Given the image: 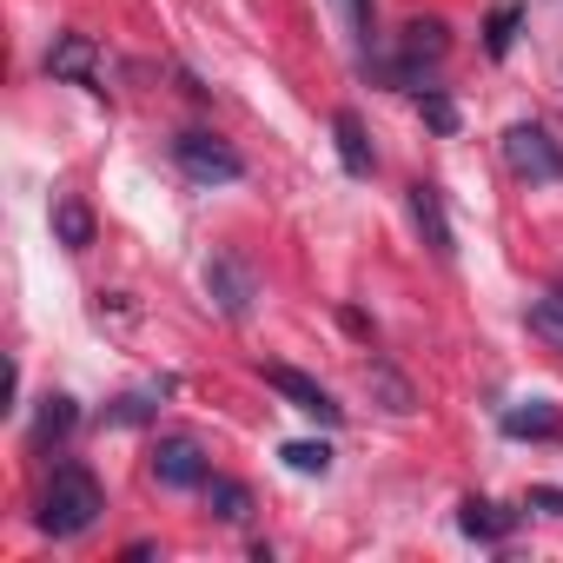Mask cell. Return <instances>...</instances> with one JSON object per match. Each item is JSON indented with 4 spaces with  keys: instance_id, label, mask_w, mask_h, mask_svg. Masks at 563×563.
<instances>
[{
    "instance_id": "cell-2",
    "label": "cell",
    "mask_w": 563,
    "mask_h": 563,
    "mask_svg": "<svg viewBox=\"0 0 563 563\" xmlns=\"http://www.w3.org/2000/svg\"><path fill=\"white\" fill-rule=\"evenodd\" d=\"M444 54H451L444 21H405V27H398V60H372V54H365V74H378V80H391V87H418L424 67H438Z\"/></svg>"
},
{
    "instance_id": "cell-11",
    "label": "cell",
    "mask_w": 563,
    "mask_h": 563,
    "mask_svg": "<svg viewBox=\"0 0 563 563\" xmlns=\"http://www.w3.org/2000/svg\"><path fill=\"white\" fill-rule=\"evenodd\" d=\"M332 140H339V159H345V173H352V179H372V173H378V153H372L365 120H358V113H332Z\"/></svg>"
},
{
    "instance_id": "cell-12",
    "label": "cell",
    "mask_w": 563,
    "mask_h": 563,
    "mask_svg": "<svg viewBox=\"0 0 563 563\" xmlns=\"http://www.w3.org/2000/svg\"><path fill=\"white\" fill-rule=\"evenodd\" d=\"M457 523H464V537H477V543H504V537L517 530V510H504V504H490V497H464Z\"/></svg>"
},
{
    "instance_id": "cell-16",
    "label": "cell",
    "mask_w": 563,
    "mask_h": 563,
    "mask_svg": "<svg viewBox=\"0 0 563 563\" xmlns=\"http://www.w3.org/2000/svg\"><path fill=\"white\" fill-rule=\"evenodd\" d=\"M206 504H212L219 523H245L252 517V490L239 477H206Z\"/></svg>"
},
{
    "instance_id": "cell-22",
    "label": "cell",
    "mask_w": 563,
    "mask_h": 563,
    "mask_svg": "<svg viewBox=\"0 0 563 563\" xmlns=\"http://www.w3.org/2000/svg\"><path fill=\"white\" fill-rule=\"evenodd\" d=\"M424 120H431L438 133H457V107H451L444 93H431V87H424Z\"/></svg>"
},
{
    "instance_id": "cell-13",
    "label": "cell",
    "mask_w": 563,
    "mask_h": 563,
    "mask_svg": "<svg viewBox=\"0 0 563 563\" xmlns=\"http://www.w3.org/2000/svg\"><path fill=\"white\" fill-rule=\"evenodd\" d=\"M54 239H60L67 252H87V245H93V206L74 199V192L54 199Z\"/></svg>"
},
{
    "instance_id": "cell-19",
    "label": "cell",
    "mask_w": 563,
    "mask_h": 563,
    "mask_svg": "<svg viewBox=\"0 0 563 563\" xmlns=\"http://www.w3.org/2000/svg\"><path fill=\"white\" fill-rule=\"evenodd\" d=\"M278 457H286L299 477H325L332 471V444H312V438H299V444H286V451H278Z\"/></svg>"
},
{
    "instance_id": "cell-8",
    "label": "cell",
    "mask_w": 563,
    "mask_h": 563,
    "mask_svg": "<svg viewBox=\"0 0 563 563\" xmlns=\"http://www.w3.org/2000/svg\"><path fill=\"white\" fill-rule=\"evenodd\" d=\"M47 74H54V80H74V87L107 93V87H100V47H93V34H60V41L47 47Z\"/></svg>"
},
{
    "instance_id": "cell-15",
    "label": "cell",
    "mask_w": 563,
    "mask_h": 563,
    "mask_svg": "<svg viewBox=\"0 0 563 563\" xmlns=\"http://www.w3.org/2000/svg\"><path fill=\"white\" fill-rule=\"evenodd\" d=\"M74 424H80V405L74 398H41V411H34V444H60V438H74Z\"/></svg>"
},
{
    "instance_id": "cell-7",
    "label": "cell",
    "mask_w": 563,
    "mask_h": 563,
    "mask_svg": "<svg viewBox=\"0 0 563 563\" xmlns=\"http://www.w3.org/2000/svg\"><path fill=\"white\" fill-rule=\"evenodd\" d=\"M265 385L286 398L292 411H306V418H319V424H339L345 418V405H332V391L319 385V378H306V372H292V365H265Z\"/></svg>"
},
{
    "instance_id": "cell-20",
    "label": "cell",
    "mask_w": 563,
    "mask_h": 563,
    "mask_svg": "<svg viewBox=\"0 0 563 563\" xmlns=\"http://www.w3.org/2000/svg\"><path fill=\"white\" fill-rule=\"evenodd\" d=\"M159 391H173V385H153V391H126V398H113V405H107V424H146Z\"/></svg>"
},
{
    "instance_id": "cell-3",
    "label": "cell",
    "mask_w": 563,
    "mask_h": 563,
    "mask_svg": "<svg viewBox=\"0 0 563 563\" xmlns=\"http://www.w3.org/2000/svg\"><path fill=\"white\" fill-rule=\"evenodd\" d=\"M504 159H510L517 179H537V186H556V179H563V146H556L543 126H530V120H517V126L504 133Z\"/></svg>"
},
{
    "instance_id": "cell-21",
    "label": "cell",
    "mask_w": 563,
    "mask_h": 563,
    "mask_svg": "<svg viewBox=\"0 0 563 563\" xmlns=\"http://www.w3.org/2000/svg\"><path fill=\"white\" fill-rule=\"evenodd\" d=\"M339 14H345V34L372 54V0H339Z\"/></svg>"
},
{
    "instance_id": "cell-4",
    "label": "cell",
    "mask_w": 563,
    "mask_h": 563,
    "mask_svg": "<svg viewBox=\"0 0 563 563\" xmlns=\"http://www.w3.org/2000/svg\"><path fill=\"white\" fill-rule=\"evenodd\" d=\"M173 159H179V173L199 179V186H232V179L245 173V159H239L225 140H212V133H179V140H173Z\"/></svg>"
},
{
    "instance_id": "cell-23",
    "label": "cell",
    "mask_w": 563,
    "mask_h": 563,
    "mask_svg": "<svg viewBox=\"0 0 563 563\" xmlns=\"http://www.w3.org/2000/svg\"><path fill=\"white\" fill-rule=\"evenodd\" d=\"M530 504H537V510H556V517H563V490H550V484H537V490H530Z\"/></svg>"
},
{
    "instance_id": "cell-17",
    "label": "cell",
    "mask_w": 563,
    "mask_h": 563,
    "mask_svg": "<svg viewBox=\"0 0 563 563\" xmlns=\"http://www.w3.org/2000/svg\"><path fill=\"white\" fill-rule=\"evenodd\" d=\"M523 319H530V332H537L543 345H556V352H563V292L530 299V312H523Z\"/></svg>"
},
{
    "instance_id": "cell-1",
    "label": "cell",
    "mask_w": 563,
    "mask_h": 563,
    "mask_svg": "<svg viewBox=\"0 0 563 563\" xmlns=\"http://www.w3.org/2000/svg\"><path fill=\"white\" fill-rule=\"evenodd\" d=\"M107 510V490L87 464H54L47 490H41V530L47 537H87Z\"/></svg>"
},
{
    "instance_id": "cell-14",
    "label": "cell",
    "mask_w": 563,
    "mask_h": 563,
    "mask_svg": "<svg viewBox=\"0 0 563 563\" xmlns=\"http://www.w3.org/2000/svg\"><path fill=\"white\" fill-rule=\"evenodd\" d=\"M504 431H510V438H563V411L530 398V405H510V411H504Z\"/></svg>"
},
{
    "instance_id": "cell-9",
    "label": "cell",
    "mask_w": 563,
    "mask_h": 563,
    "mask_svg": "<svg viewBox=\"0 0 563 563\" xmlns=\"http://www.w3.org/2000/svg\"><path fill=\"white\" fill-rule=\"evenodd\" d=\"M405 199H411V219H418V232H424L431 258H444V265H451V258H457V239H451V212H444V192H438L431 179H418Z\"/></svg>"
},
{
    "instance_id": "cell-18",
    "label": "cell",
    "mask_w": 563,
    "mask_h": 563,
    "mask_svg": "<svg viewBox=\"0 0 563 563\" xmlns=\"http://www.w3.org/2000/svg\"><path fill=\"white\" fill-rule=\"evenodd\" d=\"M517 21H523V8H517V0H504V8L490 14V27H484V54H490V60H504V54H510V41H517Z\"/></svg>"
},
{
    "instance_id": "cell-10",
    "label": "cell",
    "mask_w": 563,
    "mask_h": 563,
    "mask_svg": "<svg viewBox=\"0 0 563 563\" xmlns=\"http://www.w3.org/2000/svg\"><path fill=\"white\" fill-rule=\"evenodd\" d=\"M365 391H372V405H378V411H391V418H411V411H418L411 378H405L398 365H385V358H372V365H365Z\"/></svg>"
},
{
    "instance_id": "cell-5",
    "label": "cell",
    "mask_w": 563,
    "mask_h": 563,
    "mask_svg": "<svg viewBox=\"0 0 563 563\" xmlns=\"http://www.w3.org/2000/svg\"><path fill=\"white\" fill-rule=\"evenodd\" d=\"M206 299H212L225 319H245V312H252L258 278H252V265H245L239 252H212V258H206Z\"/></svg>"
},
{
    "instance_id": "cell-6",
    "label": "cell",
    "mask_w": 563,
    "mask_h": 563,
    "mask_svg": "<svg viewBox=\"0 0 563 563\" xmlns=\"http://www.w3.org/2000/svg\"><path fill=\"white\" fill-rule=\"evenodd\" d=\"M153 477H159L166 490H206L212 471H206L199 438H186V431H179V438H159V444H153Z\"/></svg>"
}]
</instances>
